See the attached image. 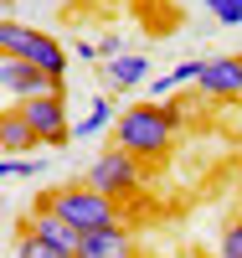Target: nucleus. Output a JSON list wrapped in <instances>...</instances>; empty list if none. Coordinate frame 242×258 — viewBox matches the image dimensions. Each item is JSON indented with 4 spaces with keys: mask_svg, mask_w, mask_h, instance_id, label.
<instances>
[{
    "mask_svg": "<svg viewBox=\"0 0 242 258\" xmlns=\"http://www.w3.org/2000/svg\"><path fill=\"white\" fill-rule=\"evenodd\" d=\"M21 114H26V124L36 129V140L57 150V145H67L72 140V124H67V93H36L26 103H16Z\"/></svg>",
    "mask_w": 242,
    "mask_h": 258,
    "instance_id": "nucleus-5",
    "label": "nucleus"
},
{
    "mask_svg": "<svg viewBox=\"0 0 242 258\" xmlns=\"http://www.w3.org/2000/svg\"><path fill=\"white\" fill-rule=\"evenodd\" d=\"M26 232H31V238H41V243H52V248H62V253H77V248H83V232H77L67 217H57L47 202H36V207H31Z\"/></svg>",
    "mask_w": 242,
    "mask_h": 258,
    "instance_id": "nucleus-8",
    "label": "nucleus"
},
{
    "mask_svg": "<svg viewBox=\"0 0 242 258\" xmlns=\"http://www.w3.org/2000/svg\"><path fill=\"white\" fill-rule=\"evenodd\" d=\"M0 150H6V155H21V150H41L36 129L26 124V114H21L16 103H11L6 114H0Z\"/></svg>",
    "mask_w": 242,
    "mask_h": 258,
    "instance_id": "nucleus-10",
    "label": "nucleus"
},
{
    "mask_svg": "<svg viewBox=\"0 0 242 258\" xmlns=\"http://www.w3.org/2000/svg\"><path fill=\"white\" fill-rule=\"evenodd\" d=\"M108 124H119V114H114V103L98 93V98H93V109H88V119H83V124H72V140H93L98 129H108Z\"/></svg>",
    "mask_w": 242,
    "mask_h": 258,
    "instance_id": "nucleus-13",
    "label": "nucleus"
},
{
    "mask_svg": "<svg viewBox=\"0 0 242 258\" xmlns=\"http://www.w3.org/2000/svg\"><path fill=\"white\" fill-rule=\"evenodd\" d=\"M186 103H170V98H144V103H129L119 109V124H114V145L129 150L134 160H165L175 135H181V114Z\"/></svg>",
    "mask_w": 242,
    "mask_h": 258,
    "instance_id": "nucleus-1",
    "label": "nucleus"
},
{
    "mask_svg": "<svg viewBox=\"0 0 242 258\" xmlns=\"http://www.w3.org/2000/svg\"><path fill=\"white\" fill-rule=\"evenodd\" d=\"M139 165H144V160H134L129 150L114 145V150H103V155L88 160L83 186H93V191H103V197L124 202V197H134V191H139Z\"/></svg>",
    "mask_w": 242,
    "mask_h": 258,
    "instance_id": "nucleus-4",
    "label": "nucleus"
},
{
    "mask_svg": "<svg viewBox=\"0 0 242 258\" xmlns=\"http://www.w3.org/2000/svg\"><path fill=\"white\" fill-rule=\"evenodd\" d=\"M0 83H6L11 103H26V98H36V93H67V88H57L41 68H31L26 57H0Z\"/></svg>",
    "mask_w": 242,
    "mask_h": 258,
    "instance_id": "nucleus-6",
    "label": "nucleus"
},
{
    "mask_svg": "<svg viewBox=\"0 0 242 258\" xmlns=\"http://www.w3.org/2000/svg\"><path fill=\"white\" fill-rule=\"evenodd\" d=\"M196 93L211 98V103H237L242 98V57H211L206 68H201Z\"/></svg>",
    "mask_w": 242,
    "mask_h": 258,
    "instance_id": "nucleus-7",
    "label": "nucleus"
},
{
    "mask_svg": "<svg viewBox=\"0 0 242 258\" xmlns=\"http://www.w3.org/2000/svg\"><path fill=\"white\" fill-rule=\"evenodd\" d=\"M149 78V57H139V52H124V57H114L103 68V83L108 88H139V83Z\"/></svg>",
    "mask_w": 242,
    "mask_h": 258,
    "instance_id": "nucleus-11",
    "label": "nucleus"
},
{
    "mask_svg": "<svg viewBox=\"0 0 242 258\" xmlns=\"http://www.w3.org/2000/svg\"><path fill=\"white\" fill-rule=\"evenodd\" d=\"M16 258H77V253H62V248H52V243H41V238H21L16 243Z\"/></svg>",
    "mask_w": 242,
    "mask_h": 258,
    "instance_id": "nucleus-14",
    "label": "nucleus"
},
{
    "mask_svg": "<svg viewBox=\"0 0 242 258\" xmlns=\"http://www.w3.org/2000/svg\"><path fill=\"white\" fill-rule=\"evenodd\" d=\"M41 202H47L57 217H67L77 232H98V227H114L119 222V202L103 197V191H93V186H57Z\"/></svg>",
    "mask_w": 242,
    "mask_h": 258,
    "instance_id": "nucleus-3",
    "label": "nucleus"
},
{
    "mask_svg": "<svg viewBox=\"0 0 242 258\" xmlns=\"http://www.w3.org/2000/svg\"><path fill=\"white\" fill-rule=\"evenodd\" d=\"M201 6L216 16V26H242V0H201Z\"/></svg>",
    "mask_w": 242,
    "mask_h": 258,
    "instance_id": "nucleus-17",
    "label": "nucleus"
},
{
    "mask_svg": "<svg viewBox=\"0 0 242 258\" xmlns=\"http://www.w3.org/2000/svg\"><path fill=\"white\" fill-rule=\"evenodd\" d=\"M98 57H103V62H114V57H124V36H119V31H108V36L98 41Z\"/></svg>",
    "mask_w": 242,
    "mask_h": 258,
    "instance_id": "nucleus-18",
    "label": "nucleus"
},
{
    "mask_svg": "<svg viewBox=\"0 0 242 258\" xmlns=\"http://www.w3.org/2000/svg\"><path fill=\"white\" fill-rule=\"evenodd\" d=\"M77 258H134V238H129V227H124V222L98 227V232H83Z\"/></svg>",
    "mask_w": 242,
    "mask_h": 258,
    "instance_id": "nucleus-9",
    "label": "nucleus"
},
{
    "mask_svg": "<svg viewBox=\"0 0 242 258\" xmlns=\"http://www.w3.org/2000/svg\"><path fill=\"white\" fill-rule=\"evenodd\" d=\"M6 181H31V176H41V160H31V155H6Z\"/></svg>",
    "mask_w": 242,
    "mask_h": 258,
    "instance_id": "nucleus-16",
    "label": "nucleus"
},
{
    "mask_svg": "<svg viewBox=\"0 0 242 258\" xmlns=\"http://www.w3.org/2000/svg\"><path fill=\"white\" fill-rule=\"evenodd\" d=\"M216 258H242V217H232L216 238Z\"/></svg>",
    "mask_w": 242,
    "mask_h": 258,
    "instance_id": "nucleus-15",
    "label": "nucleus"
},
{
    "mask_svg": "<svg viewBox=\"0 0 242 258\" xmlns=\"http://www.w3.org/2000/svg\"><path fill=\"white\" fill-rule=\"evenodd\" d=\"M201 68H206L201 57H186V62H175V68H170L165 78H155V83H149V98H165L170 88H186V83L196 88V83H201Z\"/></svg>",
    "mask_w": 242,
    "mask_h": 258,
    "instance_id": "nucleus-12",
    "label": "nucleus"
},
{
    "mask_svg": "<svg viewBox=\"0 0 242 258\" xmlns=\"http://www.w3.org/2000/svg\"><path fill=\"white\" fill-rule=\"evenodd\" d=\"M0 47H6V57H26L31 68H41L57 88H67V52H62V41L36 31V26H21V21H0Z\"/></svg>",
    "mask_w": 242,
    "mask_h": 258,
    "instance_id": "nucleus-2",
    "label": "nucleus"
}]
</instances>
